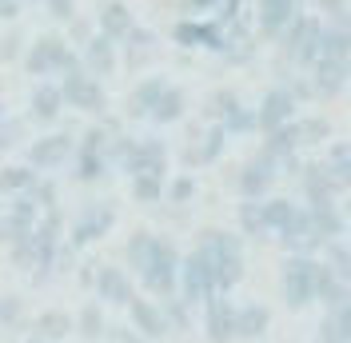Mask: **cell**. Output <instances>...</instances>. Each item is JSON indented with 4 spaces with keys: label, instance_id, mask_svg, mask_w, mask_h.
Returning <instances> with one entry per match:
<instances>
[{
    "label": "cell",
    "instance_id": "cell-1",
    "mask_svg": "<svg viewBox=\"0 0 351 343\" xmlns=\"http://www.w3.org/2000/svg\"><path fill=\"white\" fill-rule=\"evenodd\" d=\"M199 259L212 268V279H216V292H232L243 279V244L240 236H228L219 228H208L196 244Z\"/></svg>",
    "mask_w": 351,
    "mask_h": 343
},
{
    "label": "cell",
    "instance_id": "cell-2",
    "mask_svg": "<svg viewBox=\"0 0 351 343\" xmlns=\"http://www.w3.org/2000/svg\"><path fill=\"white\" fill-rule=\"evenodd\" d=\"M315 276H319V263L311 256H291L284 259V300L287 307H307L315 300Z\"/></svg>",
    "mask_w": 351,
    "mask_h": 343
},
{
    "label": "cell",
    "instance_id": "cell-3",
    "mask_svg": "<svg viewBox=\"0 0 351 343\" xmlns=\"http://www.w3.org/2000/svg\"><path fill=\"white\" fill-rule=\"evenodd\" d=\"M68 68H76V56H72L68 40L40 36L32 44V52H28V72L32 76H56V72H68Z\"/></svg>",
    "mask_w": 351,
    "mask_h": 343
},
{
    "label": "cell",
    "instance_id": "cell-4",
    "mask_svg": "<svg viewBox=\"0 0 351 343\" xmlns=\"http://www.w3.org/2000/svg\"><path fill=\"white\" fill-rule=\"evenodd\" d=\"M120 164L128 168V176H160L164 180L168 152L160 140H128V144H120Z\"/></svg>",
    "mask_w": 351,
    "mask_h": 343
},
{
    "label": "cell",
    "instance_id": "cell-5",
    "mask_svg": "<svg viewBox=\"0 0 351 343\" xmlns=\"http://www.w3.org/2000/svg\"><path fill=\"white\" fill-rule=\"evenodd\" d=\"M319 32H324V24H319V21L300 16V21L280 36L284 56H287V60H295V64H311V60H319Z\"/></svg>",
    "mask_w": 351,
    "mask_h": 343
},
{
    "label": "cell",
    "instance_id": "cell-6",
    "mask_svg": "<svg viewBox=\"0 0 351 343\" xmlns=\"http://www.w3.org/2000/svg\"><path fill=\"white\" fill-rule=\"evenodd\" d=\"M60 96H64V104L80 108V112H104V88L84 68H68L64 84H60Z\"/></svg>",
    "mask_w": 351,
    "mask_h": 343
},
{
    "label": "cell",
    "instance_id": "cell-7",
    "mask_svg": "<svg viewBox=\"0 0 351 343\" xmlns=\"http://www.w3.org/2000/svg\"><path fill=\"white\" fill-rule=\"evenodd\" d=\"M144 287L148 292H156V296H172L176 283H180V256H176V248L168 244V239H160V248H156L152 263H148V272H144Z\"/></svg>",
    "mask_w": 351,
    "mask_h": 343
},
{
    "label": "cell",
    "instance_id": "cell-8",
    "mask_svg": "<svg viewBox=\"0 0 351 343\" xmlns=\"http://www.w3.org/2000/svg\"><path fill=\"white\" fill-rule=\"evenodd\" d=\"M180 292H184V300L188 303H208L216 296V279H212V268L199 259V252L180 263Z\"/></svg>",
    "mask_w": 351,
    "mask_h": 343
},
{
    "label": "cell",
    "instance_id": "cell-9",
    "mask_svg": "<svg viewBox=\"0 0 351 343\" xmlns=\"http://www.w3.org/2000/svg\"><path fill=\"white\" fill-rule=\"evenodd\" d=\"M300 16H304V0H260V32L271 40H280Z\"/></svg>",
    "mask_w": 351,
    "mask_h": 343
},
{
    "label": "cell",
    "instance_id": "cell-10",
    "mask_svg": "<svg viewBox=\"0 0 351 343\" xmlns=\"http://www.w3.org/2000/svg\"><path fill=\"white\" fill-rule=\"evenodd\" d=\"M291 116H295V96L287 88H271L263 96L260 112H256V124L263 132H276V128H284V124H291Z\"/></svg>",
    "mask_w": 351,
    "mask_h": 343
},
{
    "label": "cell",
    "instance_id": "cell-11",
    "mask_svg": "<svg viewBox=\"0 0 351 343\" xmlns=\"http://www.w3.org/2000/svg\"><path fill=\"white\" fill-rule=\"evenodd\" d=\"M76 152V144H72V136H64V132H52V136H40L32 148H28V160H32V168H60V164H68V156Z\"/></svg>",
    "mask_w": 351,
    "mask_h": 343
},
{
    "label": "cell",
    "instance_id": "cell-12",
    "mask_svg": "<svg viewBox=\"0 0 351 343\" xmlns=\"http://www.w3.org/2000/svg\"><path fill=\"white\" fill-rule=\"evenodd\" d=\"M280 239H284V248H291L295 256H307V252H315V248L324 244V236L315 232V224H311L307 208H300V212L291 215V224L280 232Z\"/></svg>",
    "mask_w": 351,
    "mask_h": 343
},
{
    "label": "cell",
    "instance_id": "cell-13",
    "mask_svg": "<svg viewBox=\"0 0 351 343\" xmlns=\"http://www.w3.org/2000/svg\"><path fill=\"white\" fill-rule=\"evenodd\" d=\"M208 340L212 343L236 340V307L223 300V292H216V296L208 300Z\"/></svg>",
    "mask_w": 351,
    "mask_h": 343
},
{
    "label": "cell",
    "instance_id": "cell-14",
    "mask_svg": "<svg viewBox=\"0 0 351 343\" xmlns=\"http://www.w3.org/2000/svg\"><path fill=\"white\" fill-rule=\"evenodd\" d=\"M112 224H116V212H112L108 204H92V208H88L80 220H76V228H72V239L84 248V244H92V239L104 236Z\"/></svg>",
    "mask_w": 351,
    "mask_h": 343
},
{
    "label": "cell",
    "instance_id": "cell-15",
    "mask_svg": "<svg viewBox=\"0 0 351 343\" xmlns=\"http://www.w3.org/2000/svg\"><path fill=\"white\" fill-rule=\"evenodd\" d=\"M319 172H324V180L331 184V192H343V188H351V140H343V144H331L328 160L319 164Z\"/></svg>",
    "mask_w": 351,
    "mask_h": 343
},
{
    "label": "cell",
    "instance_id": "cell-16",
    "mask_svg": "<svg viewBox=\"0 0 351 343\" xmlns=\"http://www.w3.org/2000/svg\"><path fill=\"white\" fill-rule=\"evenodd\" d=\"M271 180H276V160H271V156H260V160L243 164V172H240V192L247 196V200H260V196L271 188Z\"/></svg>",
    "mask_w": 351,
    "mask_h": 343
},
{
    "label": "cell",
    "instance_id": "cell-17",
    "mask_svg": "<svg viewBox=\"0 0 351 343\" xmlns=\"http://www.w3.org/2000/svg\"><path fill=\"white\" fill-rule=\"evenodd\" d=\"M319 343H351V287L335 307H328V320L319 327Z\"/></svg>",
    "mask_w": 351,
    "mask_h": 343
},
{
    "label": "cell",
    "instance_id": "cell-18",
    "mask_svg": "<svg viewBox=\"0 0 351 343\" xmlns=\"http://www.w3.org/2000/svg\"><path fill=\"white\" fill-rule=\"evenodd\" d=\"M96 296L104 303H120V307L136 300V296H132V279L124 276L120 268H100V272H96Z\"/></svg>",
    "mask_w": 351,
    "mask_h": 343
},
{
    "label": "cell",
    "instance_id": "cell-19",
    "mask_svg": "<svg viewBox=\"0 0 351 343\" xmlns=\"http://www.w3.org/2000/svg\"><path fill=\"white\" fill-rule=\"evenodd\" d=\"M348 76H351L348 60H315V92L319 96H335L348 84Z\"/></svg>",
    "mask_w": 351,
    "mask_h": 343
},
{
    "label": "cell",
    "instance_id": "cell-20",
    "mask_svg": "<svg viewBox=\"0 0 351 343\" xmlns=\"http://www.w3.org/2000/svg\"><path fill=\"white\" fill-rule=\"evenodd\" d=\"M128 307H132V320H136V327H140L148 340H160V335L168 331V320H164V311H160L156 303H148V300H132Z\"/></svg>",
    "mask_w": 351,
    "mask_h": 343
},
{
    "label": "cell",
    "instance_id": "cell-21",
    "mask_svg": "<svg viewBox=\"0 0 351 343\" xmlns=\"http://www.w3.org/2000/svg\"><path fill=\"white\" fill-rule=\"evenodd\" d=\"M148 116H152L156 124H176V120L184 116V92L176 84H164V92L156 96V104H152Z\"/></svg>",
    "mask_w": 351,
    "mask_h": 343
},
{
    "label": "cell",
    "instance_id": "cell-22",
    "mask_svg": "<svg viewBox=\"0 0 351 343\" xmlns=\"http://www.w3.org/2000/svg\"><path fill=\"white\" fill-rule=\"evenodd\" d=\"M84 60H88V68H92V76H112V68H116V48H112V40L104 32H100L96 40H88Z\"/></svg>",
    "mask_w": 351,
    "mask_h": 343
},
{
    "label": "cell",
    "instance_id": "cell-23",
    "mask_svg": "<svg viewBox=\"0 0 351 343\" xmlns=\"http://www.w3.org/2000/svg\"><path fill=\"white\" fill-rule=\"evenodd\" d=\"M307 215H311V224H315V232L324 236V244H331V239L339 236V212L331 208V200H311V208H307Z\"/></svg>",
    "mask_w": 351,
    "mask_h": 343
},
{
    "label": "cell",
    "instance_id": "cell-24",
    "mask_svg": "<svg viewBox=\"0 0 351 343\" xmlns=\"http://www.w3.org/2000/svg\"><path fill=\"white\" fill-rule=\"evenodd\" d=\"M156 248H160V239H156L152 232H136V236L128 239V263H132V272H136V276H144V272H148Z\"/></svg>",
    "mask_w": 351,
    "mask_h": 343
},
{
    "label": "cell",
    "instance_id": "cell-25",
    "mask_svg": "<svg viewBox=\"0 0 351 343\" xmlns=\"http://www.w3.org/2000/svg\"><path fill=\"white\" fill-rule=\"evenodd\" d=\"M351 56V28H324L319 32V60H348Z\"/></svg>",
    "mask_w": 351,
    "mask_h": 343
},
{
    "label": "cell",
    "instance_id": "cell-26",
    "mask_svg": "<svg viewBox=\"0 0 351 343\" xmlns=\"http://www.w3.org/2000/svg\"><path fill=\"white\" fill-rule=\"evenodd\" d=\"M176 40L180 44H204V48H228L223 44V32L216 24H180L176 28Z\"/></svg>",
    "mask_w": 351,
    "mask_h": 343
},
{
    "label": "cell",
    "instance_id": "cell-27",
    "mask_svg": "<svg viewBox=\"0 0 351 343\" xmlns=\"http://www.w3.org/2000/svg\"><path fill=\"white\" fill-rule=\"evenodd\" d=\"M223 140H228V128H212L199 136V144L188 148V164H212L219 152H223Z\"/></svg>",
    "mask_w": 351,
    "mask_h": 343
},
{
    "label": "cell",
    "instance_id": "cell-28",
    "mask_svg": "<svg viewBox=\"0 0 351 343\" xmlns=\"http://www.w3.org/2000/svg\"><path fill=\"white\" fill-rule=\"evenodd\" d=\"M60 108H64V96H60V88H52V84H40L36 92H32V116L36 120H56L60 116Z\"/></svg>",
    "mask_w": 351,
    "mask_h": 343
},
{
    "label": "cell",
    "instance_id": "cell-29",
    "mask_svg": "<svg viewBox=\"0 0 351 343\" xmlns=\"http://www.w3.org/2000/svg\"><path fill=\"white\" fill-rule=\"evenodd\" d=\"M132 28V12L124 8V4H108L104 12H100V32L108 36V40H120V36H128Z\"/></svg>",
    "mask_w": 351,
    "mask_h": 343
},
{
    "label": "cell",
    "instance_id": "cell-30",
    "mask_svg": "<svg viewBox=\"0 0 351 343\" xmlns=\"http://www.w3.org/2000/svg\"><path fill=\"white\" fill-rule=\"evenodd\" d=\"M343 296H348V283L335 276L328 263H319V276H315V300H324L328 307H335Z\"/></svg>",
    "mask_w": 351,
    "mask_h": 343
},
{
    "label": "cell",
    "instance_id": "cell-31",
    "mask_svg": "<svg viewBox=\"0 0 351 343\" xmlns=\"http://www.w3.org/2000/svg\"><path fill=\"white\" fill-rule=\"evenodd\" d=\"M263 327H267V307H260V303H247V307H240V311H236V335H243V340H256V335H263Z\"/></svg>",
    "mask_w": 351,
    "mask_h": 343
},
{
    "label": "cell",
    "instance_id": "cell-32",
    "mask_svg": "<svg viewBox=\"0 0 351 343\" xmlns=\"http://www.w3.org/2000/svg\"><path fill=\"white\" fill-rule=\"evenodd\" d=\"M260 212H263V228H267V232H284L287 224H291V215L300 212V208H295L291 200H263Z\"/></svg>",
    "mask_w": 351,
    "mask_h": 343
},
{
    "label": "cell",
    "instance_id": "cell-33",
    "mask_svg": "<svg viewBox=\"0 0 351 343\" xmlns=\"http://www.w3.org/2000/svg\"><path fill=\"white\" fill-rule=\"evenodd\" d=\"M295 144H300V124H284V128L267 132V148H263V156H271V160L291 156V152H295Z\"/></svg>",
    "mask_w": 351,
    "mask_h": 343
},
{
    "label": "cell",
    "instance_id": "cell-34",
    "mask_svg": "<svg viewBox=\"0 0 351 343\" xmlns=\"http://www.w3.org/2000/svg\"><path fill=\"white\" fill-rule=\"evenodd\" d=\"M68 331H72V320H68L64 311H44V316H36V340L52 343V340H64Z\"/></svg>",
    "mask_w": 351,
    "mask_h": 343
},
{
    "label": "cell",
    "instance_id": "cell-35",
    "mask_svg": "<svg viewBox=\"0 0 351 343\" xmlns=\"http://www.w3.org/2000/svg\"><path fill=\"white\" fill-rule=\"evenodd\" d=\"M160 92H164V80H160V76H156V80H144V84L128 96V112H132V116H148Z\"/></svg>",
    "mask_w": 351,
    "mask_h": 343
},
{
    "label": "cell",
    "instance_id": "cell-36",
    "mask_svg": "<svg viewBox=\"0 0 351 343\" xmlns=\"http://www.w3.org/2000/svg\"><path fill=\"white\" fill-rule=\"evenodd\" d=\"M36 184L32 168H0V192H28Z\"/></svg>",
    "mask_w": 351,
    "mask_h": 343
},
{
    "label": "cell",
    "instance_id": "cell-37",
    "mask_svg": "<svg viewBox=\"0 0 351 343\" xmlns=\"http://www.w3.org/2000/svg\"><path fill=\"white\" fill-rule=\"evenodd\" d=\"M76 176L80 180H100L104 176V152H92V148L76 152Z\"/></svg>",
    "mask_w": 351,
    "mask_h": 343
},
{
    "label": "cell",
    "instance_id": "cell-38",
    "mask_svg": "<svg viewBox=\"0 0 351 343\" xmlns=\"http://www.w3.org/2000/svg\"><path fill=\"white\" fill-rule=\"evenodd\" d=\"M132 196L140 204H156L164 196V180L160 176H132Z\"/></svg>",
    "mask_w": 351,
    "mask_h": 343
},
{
    "label": "cell",
    "instance_id": "cell-39",
    "mask_svg": "<svg viewBox=\"0 0 351 343\" xmlns=\"http://www.w3.org/2000/svg\"><path fill=\"white\" fill-rule=\"evenodd\" d=\"M324 263H328L335 276L343 279V283H351V248H343V244H328V252H324Z\"/></svg>",
    "mask_w": 351,
    "mask_h": 343
},
{
    "label": "cell",
    "instance_id": "cell-40",
    "mask_svg": "<svg viewBox=\"0 0 351 343\" xmlns=\"http://www.w3.org/2000/svg\"><path fill=\"white\" fill-rule=\"evenodd\" d=\"M100 327H104V316H100V303H88L84 311H80V335H88V340H96V335H100Z\"/></svg>",
    "mask_w": 351,
    "mask_h": 343
},
{
    "label": "cell",
    "instance_id": "cell-41",
    "mask_svg": "<svg viewBox=\"0 0 351 343\" xmlns=\"http://www.w3.org/2000/svg\"><path fill=\"white\" fill-rule=\"evenodd\" d=\"M240 220H243V228H247L252 236H260V232H267V228H263V212H260V204H256V200H252V204H243V208H240Z\"/></svg>",
    "mask_w": 351,
    "mask_h": 343
},
{
    "label": "cell",
    "instance_id": "cell-42",
    "mask_svg": "<svg viewBox=\"0 0 351 343\" xmlns=\"http://www.w3.org/2000/svg\"><path fill=\"white\" fill-rule=\"evenodd\" d=\"M21 320V300L16 296H8V300H0V331H8V327H16Z\"/></svg>",
    "mask_w": 351,
    "mask_h": 343
},
{
    "label": "cell",
    "instance_id": "cell-43",
    "mask_svg": "<svg viewBox=\"0 0 351 343\" xmlns=\"http://www.w3.org/2000/svg\"><path fill=\"white\" fill-rule=\"evenodd\" d=\"M48 8L56 21H72V0H48Z\"/></svg>",
    "mask_w": 351,
    "mask_h": 343
},
{
    "label": "cell",
    "instance_id": "cell-44",
    "mask_svg": "<svg viewBox=\"0 0 351 343\" xmlns=\"http://www.w3.org/2000/svg\"><path fill=\"white\" fill-rule=\"evenodd\" d=\"M188 196H192V180H180L176 184V200H188Z\"/></svg>",
    "mask_w": 351,
    "mask_h": 343
},
{
    "label": "cell",
    "instance_id": "cell-45",
    "mask_svg": "<svg viewBox=\"0 0 351 343\" xmlns=\"http://www.w3.org/2000/svg\"><path fill=\"white\" fill-rule=\"evenodd\" d=\"M0 16H16V0H0Z\"/></svg>",
    "mask_w": 351,
    "mask_h": 343
},
{
    "label": "cell",
    "instance_id": "cell-46",
    "mask_svg": "<svg viewBox=\"0 0 351 343\" xmlns=\"http://www.w3.org/2000/svg\"><path fill=\"white\" fill-rule=\"evenodd\" d=\"M212 4H219V0H192V8H212Z\"/></svg>",
    "mask_w": 351,
    "mask_h": 343
},
{
    "label": "cell",
    "instance_id": "cell-47",
    "mask_svg": "<svg viewBox=\"0 0 351 343\" xmlns=\"http://www.w3.org/2000/svg\"><path fill=\"white\" fill-rule=\"evenodd\" d=\"M28 343H44V340H28Z\"/></svg>",
    "mask_w": 351,
    "mask_h": 343
}]
</instances>
